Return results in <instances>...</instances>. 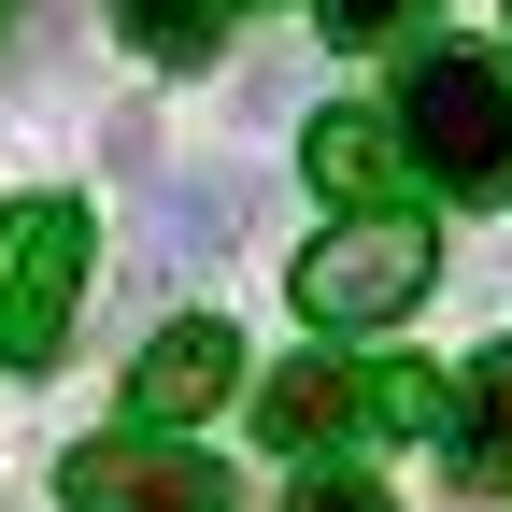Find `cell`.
Wrapping results in <instances>:
<instances>
[{
  "mask_svg": "<svg viewBox=\"0 0 512 512\" xmlns=\"http://www.w3.org/2000/svg\"><path fill=\"white\" fill-rule=\"evenodd\" d=\"M228 15H242V0H228Z\"/></svg>",
  "mask_w": 512,
  "mask_h": 512,
  "instance_id": "cell-14",
  "label": "cell"
},
{
  "mask_svg": "<svg viewBox=\"0 0 512 512\" xmlns=\"http://www.w3.org/2000/svg\"><path fill=\"white\" fill-rule=\"evenodd\" d=\"M441 399H456V384H441L427 356H384V370H356V427H399V441H441Z\"/></svg>",
  "mask_w": 512,
  "mask_h": 512,
  "instance_id": "cell-9",
  "label": "cell"
},
{
  "mask_svg": "<svg viewBox=\"0 0 512 512\" xmlns=\"http://www.w3.org/2000/svg\"><path fill=\"white\" fill-rule=\"evenodd\" d=\"M171 242H185V256H228V242H242V185H228V171H214V185H185Z\"/></svg>",
  "mask_w": 512,
  "mask_h": 512,
  "instance_id": "cell-11",
  "label": "cell"
},
{
  "mask_svg": "<svg viewBox=\"0 0 512 512\" xmlns=\"http://www.w3.org/2000/svg\"><path fill=\"white\" fill-rule=\"evenodd\" d=\"M384 143H399L413 171H441V200H512V57H484V43H427L413 72H399Z\"/></svg>",
  "mask_w": 512,
  "mask_h": 512,
  "instance_id": "cell-1",
  "label": "cell"
},
{
  "mask_svg": "<svg viewBox=\"0 0 512 512\" xmlns=\"http://www.w3.org/2000/svg\"><path fill=\"white\" fill-rule=\"evenodd\" d=\"M285 512H384V484H370V470H299Z\"/></svg>",
  "mask_w": 512,
  "mask_h": 512,
  "instance_id": "cell-13",
  "label": "cell"
},
{
  "mask_svg": "<svg viewBox=\"0 0 512 512\" xmlns=\"http://www.w3.org/2000/svg\"><path fill=\"white\" fill-rule=\"evenodd\" d=\"M256 427H271L285 456H313V441H328V427H356V370H342L328 342H313V356H285L271 384H256Z\"/></svg>",
  "mask_w": 512,
  "mask_h": 512,
  "instance_id": "cell-7",
  "label": "cell"
},
{
  "mask_svg": "<svg viewBox=\"0 0 512 512\" xmlns=\"http://www.w3.org/2000/svg\"><path fill=\"white\" fill-rule=\"evenodd\" d=\"M57 498H72V512H228V470L200 456V441L114 427V441H86V456L57 470Z\"/></svg>",
  "mask_w": 512,
  "mask_h": 512,
  "instance_id": "cell-4",
  "label": "cell"
},
{
  "mask_svg": "<svg viewBox=\"0 0 512 512\" xmlns=\"http://www.w3.org/2000/svg\"><path fill=\"white\" fill-rule=\"evenodd\" d=\"M427 271H441V228L413 200L399 214H342L328 242L299 256V313H313V342H328V328H384V313L427 299Z\"/></svg>",
  "mask_w": 512,
  "mask_h": 512,
  "instance_id": "cell-2",
  "label": "cell"
},
{
  "mask_svg": "<svg viewBox=\"0 0 512 512\" xmlns=\"http://www.w3.org/2000/svg\"><path fill=\"white\" fill-rule=\"evenodd\" d=\"M299 171L328 185V200H356V214H399V143H384V114H313Z\"/></svg>",
  "mask_w": 512,
  "mask_h": 512,
  "instance_id": "cell-6",
  "label": "cell"
},
{
  "mask_svg": "<svg viewBox=\"0 0 512 512\" xmlns=\"http://www.w3.org/2000/svg\"><path fill=\"white\" fill-rule=\"evenodd\" d=\"M313 15H328V43H399L427 0H313Z\"/></svg>",
  "mask_w": 512,
  "mask_h": 512,
  "instance_id": "cell-12",
  "label": "cell"
},
{
  "mask_svg": "<svg viewBox=\"0 0 512 512\" xmlns=\"http://www.w3.org/2000/svg\"><path fill=\"white\" fill-rule=\"evenodd\" d=\"M114 29L143 57H214L228 43V0H114Z\"/></svg>",
  "mask_w": 512,
  "mask_h": 512,
  "instance_id": "cell-10",
  "label": "cell"
},
{
  "mask_svg": "<svg viewBox=\"0 0 512 512\" xmlns=\"http://www.w3.org/2000/svg\"><path fill=\"white\" fill-rule=\"evenodd\" d=\"M441 427H456V470H470V484H498V470H512V342H484V356L456 370Z\"/></svg>",
  "mask_w": 512,
  "mask_h": 512,
  "instance_id": "cell-8",
  "label": "cell"
},
{
  "mask_svg": "<svg viewBox=\"0 0 512 512\" xmlns=\"http://www.w3.org/2000/svg\"><path fill=\"white\" fill-rule=\"evenodd\" d=\"M86 200H15L0 214V356L15 370H57V342H72V299H86Z\"/></svg>",
  "mask_w": 512,
  "mask_h": 512,
  "instance_id": "cell-3",
  "label": "cell"
},
{
  "mask_svg": "<svg viewBox=\"0 0 512 512\" xmlns=\"http://www.w3.org/2000/svg\"><path fill=\"white\" fill-rule=\"evenodd\" d=\"M242 384V342H228V313H171V328L143 342V370H128V413H143L157 441L171 427H200L214 399Z\"/></svg>",
  "mask_w": 512,
  "mask_h": 512,
  "instance_id": "cell-5",
  "label": "cell"
}]
</instances>
